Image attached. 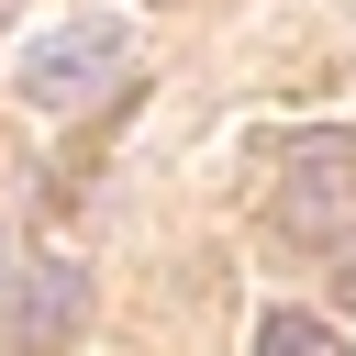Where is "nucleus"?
I'll use <instances>...</instances> for the list:
<instances>
[{"label": "nucleus", "mask_w": 356, "mask_h": 356, "mask_svg": "<svg viewBox=\"0 0 356 356\" xmlns=\"http://www.w3.org/2000/svg\"><path fill=\"white\" fill-rule=\"evenodd\" d=\"M78 289H89V267H33V289H22V345H33V356H56V345H67Z\"/></svg>", "instance_id": "obj_3"}, {"label": "nucleus", "mask_w": 356, "mask_h": 356, "mask_svg": "<svg viewBox=\"0 0 356 356\" xmlns=\"http://www.w3.org/2000/svg\"><path fill=\"white\" fill-rule=\"evenodd\" d=\"M267 222L289 245H356V134H312L278 156V189H267Z\"/></svg>", "instance_id": "obj_1"}, {"label": "nucleus", "mask_w": 356, "mask_h": 356, "mask_svg": "<svg viewBox=\"0 0 356 356\" xmlns=\"http://www.w3.org/2000/svg\"><path fill=\"white\" fill-rule=\"evenodd\" d=\"M256 356H345V345H334V323H312V312H267V323H256Z\"/></svg>", "instance_id": "obj_4"}, {"label": "nucleus", "mask_w": 356, "mask_h": 356, "mask_svg": "<svg viewBox=\"0 0 356 356\" xmlns=\"http://www.w3.org/2000/svg\"><path fill=\"white\" fill-rule=\"evenodd\" d=\"M122 22H56L33 56H22V100H44V111H78V100H100L111 78H122Z\"/></svg>", "instance_id": "obj_2"}]
</instances>
